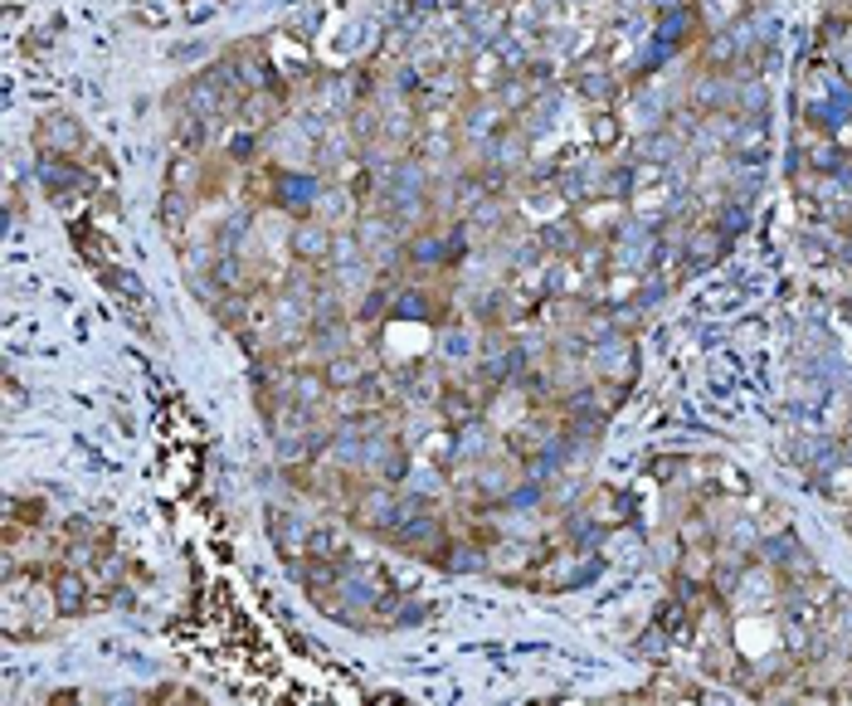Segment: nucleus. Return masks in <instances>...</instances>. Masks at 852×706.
Wrapping results in <instances>:
<instances>
[{
    "label": "nucleus",
    "mask_w": 852,
    "mask_h": 706,
    "mask_svg": "<svg viewBox=\"0 0 852 706\" xmlns=\"http://www.w3.org/2000/svg\"><path fill=\"white\" fill-rule=\"evenodd\" d=\"M54 604H59V614H74V609H83V580L78 575H54Z\"/></svg>",
    "instance_id": "obj_1"
},
{
    "label": "nucleus",
    "mask_w": 852,
    "mask_h": 706,
    "mask_svg": "<svg viewBox=\"0 0 852 706\" xmlns=\"http://www.w3.org/2000/svg\"><path fill=\"white\" fill-rule=\"evenodd\" d=\"M823 492H833V497H852V473L847 468H837V473H823Z\"/></svg>",
    "instance_id": "obj_2"
}]
</instances>
